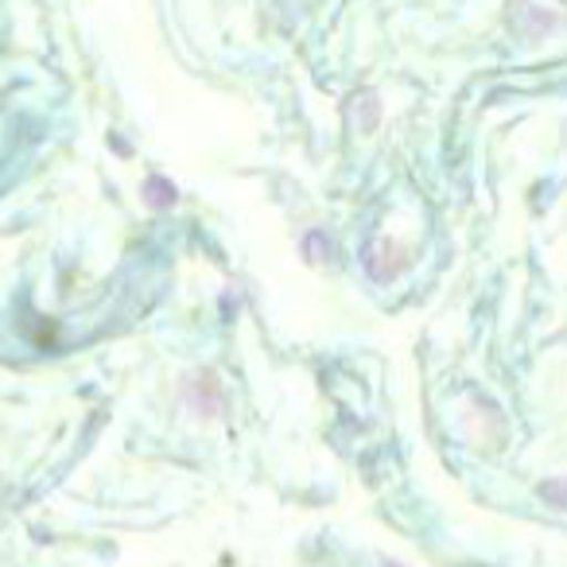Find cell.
Instances as JSON below:
<instances>
[{"label":"cell","mask_w":567,"mask_h":567,"mask_svg":"<svg viewBox=\"0 0 567 567\" xmlns=\"http://www.w3.org/2000/svg\"><path fill=\"white\" fill-rule=\"evenodd\" d=\"M190 393H195L190 396V404H195L203 416H214V412H218V389L214 385H195Z\"/></svg>","instance_id":"cell-1"},{"label":"cell","mask_w":567,"mask_h":567,"mask_svg":"<svg viewBox=\"0 0 567 567\" xmlns=\"http://www.w3.org/2000/svg\"><path fill=\"white\" fill-rule=\"evenodd\" d=\"M144 195H148V206H172L175 203V190L159 179H152L148 187H144Z\"/></svg>","instance_id":"cell-2"},{"label":"cell","mask_w":567,"mask_h":567,"mask_svg":"<svg viewBox=\"0 0 567 567\" xmlns=\"http://www.w3.org/2000/svg\"><path fill=\"white\" fill-rule=\"evenodd\" d=\"M540 497L548 505H556V509H567V482H544Z\"/></svg>","instance_id":"cell-3"},{"label":"cell","mask_w":567,"mask_h":567,"mask_svg":"<svg viewBox=\"0 0 567 567\" xmlns=\"http://www.w3.org/2000/svg\"><path fill=\"white\" fill-rule=\"evenodd\" d=\"M303 249H308V252H316V257L323 260V257H327V237L316 229V234H308V241H303Z\"/></svg>","instance_id":"cell-4"},{"label":"cell","mask_w":567,"mask_h":567,"mask_svg":"<svg viewBox=\"0 0 567 567\" xmlns=\"http://www.w3.org/2000/svg\"><path fill=\"white\" fill-rule=\"evenodd\" d=\"M381 567H404V564H396V559H381Z\"/></svg>","instance_id":"cell-5"}]
</instances>
